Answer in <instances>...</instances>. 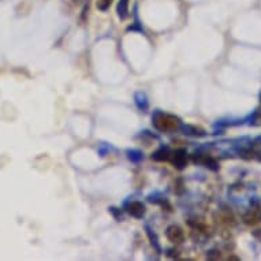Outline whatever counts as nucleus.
Instances as JSON below:
<instances>
[{"instance_id":"obj_2","label":"nucleus","mask_w":261,"mask_h":261,"mask_svg":"<svg viewBox=\"0 0 261 261\" xmlns=\"http://www.w3.org/2000/svg\"><path fill=\"white\" fill-rule=\"evenodd\" d=\"M261 222V206H257V208H253V210H249L246 214L244 215V223L249 224V226H253V224H257V223Z\"/></svg>"},{"instance_id":"obj_3","label":"nucleus","mask_w":261,"mask_h":261,"mask_svg":"<svg viewBox=\"0 0 261 261\" xmlns=\"http://www.w3.org/2000/svg\"><path fill=\"white\" fill-rule=\"evenodd\" d=\"M167 238L171 242H175V244H179V242H182L185 238L184 236V231H182V228L178 226H170L167 228Z\"/></svg>"},{"instance_id":"obj_7","label":"nucleus","mask_w":261,"mask_h":261,"mask_svg":"<svg viewBox=\"0 0 261 261\" xmlns=\"http://www.w3.org/2000/svg\"><path fill=\"white\" fill-rule=\"evenodd\" d=\"M253 236L256 237V238H257V240H258V241H261V230H257V231L253 232Z\"/></svg>"},{"instance_id":"obj_1","label":"nucleus","mask_w":261,"mask_h":261,"mask_svg":"<svg viewBox=\"0 0 261 261\" xmlns=\"http://www.w3.org/2000/svg\"><path fill=\"white\" fill-rule=\"evenodd\" d=\"M154 127L160 132H175L179 127V119L170 114H158L153 118Z\"/></svg>"},{"instance_id":"obj_5","label":"nucleus","mask_w":261,"mask_h":261,"mask_svg":"<svg viewBox=\"0 0 261 261\" xmlns=\"http://www.w3.org/2000/svg\"><path fill=\"white\" fill-rule=\"evenodd\" d=\"M128 10V0H119V6H118V13L120 18H126Z\"/></svg>"},{"instance_id":"obj_6","label":"nucleus","mask_w":261,"mask_h":261,"mask_svg":"<svg viewBox=\"0 0 261 261\" xmlns=\"http://www.w3.org/2000/svg\"><path fill=\"white\" fill-rule=\"evenodd\" d=\"M112 0H97V9L101 10V11H106V10L110 9Z\"/></svg>"},{"instance_id":"obj_4","label":"nucleus","mask_w":261,"mask_h":261,"mask_svg":"<svg viewBox=\"0 0 261 261\" xmlns=\"http://www.w3.org/2000/svg\"><path fill=\"white\" fill-rule=\"evenodd\" d=\"M127 212L134 218H142L145 214V206L142 205L141 202L134 201L127 205Z\"/></svg>"}]
</instances>
